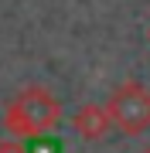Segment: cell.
Here are the masks:
<instances>
[{
  "mask_svg": "<svg viewBox=\"0 0 150 153\" xmlns=\"http://www.w3.org/2000/svg\"><path fill=\"white\" fill-rule=\"evenodd\" d=\"M61 123V102L55 92L45 85H28L21 88L4 109V129L14 140H34L45 136Z\"/></svg>",
  "mask_w": 150,
  "mask_h": 153,
  "instance_id": "obj_1",
  "label": "cell"
},
{
  "mask_svg": "<svg viewBox=\"0 0 150 153\" xmlns=\"http://www.w3.org/2000/svg\"><path fill=\"white\" fill-rule=\"evenodd\" d=\"M109 119L119 126L126 136H140L150 129V88L140 82H123L116 92L109 95L106 105Z\"/></svg>",
  "mask_w": 150,
  "mask_h": 153,
  "instance_id": "obj_2",
  "label": "cell"
},
{
  "mask_svg": "<svg viewBox=\"0 0 150 153\" xmlns=\"http://www.w3.org/2000/svg\"><path fill=\"white\" fill-rule=\"evenodd\" d=\"M109 123H113L109 112H106V105H99V102H85V105H78L75 116H72V129H75L82 140H89V143L102 140L106 133H109Z\"/></svg>",
  "mask_w": 150,
  "mask_h": 153,
  "instance_id": "obj_3",
  "label": "cell"
},
{
  "mask_svg": "<svg viewBox=\"0 0 150 153\" xmlns=\"http://www.w3.org/2000/svg\"><path fill=\"white\" fill-rule=\"evenodd\" d=\"M0 153H28L21 146V140H0Z\"/></svg>",
  "mask_w": 150,
  "mask_h": 153,
  "instance_id": "obj_4",
  "label": "cell"
},
{
  "mask_svg": "<svg viewBox=\"0 0 150 153\" xmlns=\"http://www.w3.org/2000/svg\"><path fill=\"white\" fill-rule=\"evenodd\" d=\"M143 153H150V143H147V150H143Z\"/></svg>",
  "mask_w": 150,
  "mask_h": 153,
  "instance_id": "obj_5",
  "label": "cell"
},
{
  "mask_svg": "<svg viewBox=\"0 0 150 153\" xmlns=\"http://www.w3.org/2000/svg\"><path fill=\"white\" fill-rule=\"evenodd\" d=\"M147 38H150V31H147Z\"/></svg>",
  "mask_w": 150,
  "mask_h": 153,
  "instance_id": "obj_6",
  "label": "cell"
}]
</instances>
